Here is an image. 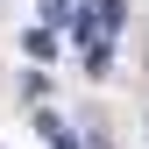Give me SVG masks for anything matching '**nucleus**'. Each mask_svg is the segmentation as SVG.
Listing matches in <instances>:
<instances>
[{"label":"nucleus","mask_w":149,"mask_h":149,"mask_svg":"<svg viewBox=\"0 0 149 149\" xmlns=\"http://www.w3.org/2000/svg\"><path fill=\"white\" fill-rule=\"evenodd\" d=\"M121 22H128V0H92V7L78 14V36H85V43H114Z\"/></svg>","instance_id":"nucleus-1"},{"label":"nucleus","mask_w":149,"mask_h":149,"mask_svg":"<svg viewBox=\"0 0 149 149\" xmlns=\"http://www.w3.org/2000/svg\"><path fill=\"white\" fill-rule=\"evenodd\" d=\"M22 50H29L36 64H43V57H57V36H50V22H43V29H29V36H22Z\"/></svg>","instance_id":"nucleus-2"},{"label":"nucleus","mask_w":149,"mask_h":149,"mask_svg":"<svg viewBox=\"0 0 149 149\" xmlns=\"http://www.w3.org/2000/svg\"><path fill=\"white\" fill-rule=\"evenodd\" d=\"M36 7H43V22H50V29H57V22H71V14H64L71 0H36Z\"/></svg>","instance_id":"nucleus-3"}]
</instances>
